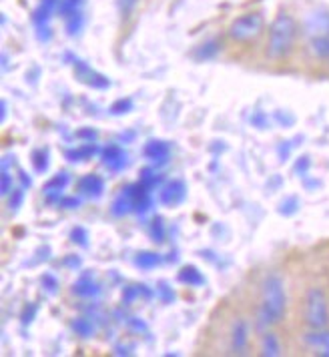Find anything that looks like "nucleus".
<instances>
[{
	"mask_svg": "<svg viewBox=\"0 0 329 357\" xmlns=\"http://www.w3.org/2000/svg\"><path fill=\"white\" fill-rule=\"evenodd\" d=\"M68 183H70V175H68L66 171H61V173H56L54 177L50 178V181H47V183H45V187H43L47 201H49V203H54V205H59V203H61V199L65 197L63 191L68 187Z\"/></svg>",
	"mask_w": 329,
	"mask_h": 357,
	"instance_id": "9d476101",
	"label": "nucleus"
},
{
	"mask_svg": "<svg viewBox=\"0 0 329 357\" xmlns=\"http://www.w3.org/2000/svg\"><path fill=\"white\" fill-rule=\"evenodd\" d=\"M36 311H38V305H36V303H29L26 307L22 309V313H20V321H22V325L33 324L34 317H36Z\"/></svg>",
	"mask_w": 329,
	"mask_h": 357,
	"instance_id": "58836bf2",
	"label": "nucleus"
},
{
	"mask_svg": "<svg viewBox=\"0 0 329 357\" xmlns=\"http://www.w3.org/2000/svg\"><path fill=\"white\" fill-rule=\"evenodd\" d=\"M139 297H141V287H139V285H129V287H125V291H123L121 303L127 307V305H132Z\"/></svg>",
	"mask_w": 329,
	"mask_h": 357,
	"instance_id": "72a5a7b5",
	"label": "nucleus"
},
{
	"mask_svg": "<svg viewBox=\"0 0 329 357\" xmlns=\"http://www.w3.org/2000/svg\"><path fill=\"white\" fill-rule=\"evenodd\" d=\"M22 203H24V187L13 189L10 195H8V209L10 211H18L22 207Z\"/></svg>",
	"mask_w": 329,
	"mask_h": 357,
	"instance_id": "473e14b6",
	"label": "nucleus"
},
{
	"mask_svg": "<svg viewBox=\"0 0 329 357\" xmlns=\"http://www.w3.org/2000/svg\"><path fill=\"white\" fill-rule=\"evenodd\" d=\"M77 189L84 197H89V199H100L102 193H105V181L99 175H95V173H89V175L79 178Z\"/></svg>",
	"mask_w": 329,
	"mask_h": 357,
	"instance_id": "ddd939ff",
	"label": "nucleus"
},
{
	"mask_svg": "<svg viewBox=\"0 0 329 357\" xmlns=\"http://www.w3.org/2000/svg\"><path fill=\"white\" fill-rule=\"evenodd\" d=\"M100 161L109 171L121 173V171H125L129 167V155L121 145L111 143V145H107L100 151Z\"/></svg>",
	"mask_w": 329,
	"mask_h": 357,
	"instance_id": "0eeeda50",
	"label": "nucleus"
},
{
	"mask_svg": "<svg viewBox=\"0 0 329 357\" xmlns=\"http://www.w3.org/2000/svg\"><path fill=\"white\" fill-rule=\"evenodd\" d=\"M309 169H312V157H309V155L299 157L296 161V165H293V173L301 178H305L309 175Z\"/></svg>",
	"mask_w": 329,
	"mask_h": 357,
	"instance_id": "7c9ffc66",
	"label": "nucleus"
},
{
	"mask_svg": "<svg viewBox=\"0 0 329 357\" xmlns=\"http://www.w3.org/2000/svg\"><path fill=\"white\" fill-rule=\"evenodd\" d=\"M132 345H116L115 356H132Z\"/></svg>",
	"mask_w": 329,
	"mask_h": 357,
	"instance_id": "09e8293b",
	"label": "nucleus"
},
{
	"mask_svg": "<svg viewBox=\"0 0 329 357\" xmlns=\"http://www.w3.org/2000/svg\"><path fill=\"white\" fill-rule=\"evenodd\" d=\"M303 187L307 189V191H315V189H319L321 187V181L319 178H309V175L303 178Z\"/></svg>",
	"mask_w": 329,
	"mask_h": 357,
	"instance_id": "de8ad7c7",
	"label": "nucleus"
},
{
	"mask_svg": "<svg viewBox=\"0 0 329 357\" xmlns=\"http://www.w3.org/2000/svg\"><path fill=\"white\" fill-rule=\"evenodd\" d=\"M247 345H249V329H247L245 319H239L233 325V331H231V351L237 354V356H243L247 351Z\"/></svg>",
	"mask_w": 329,
	"mask_h": 357,
	"instance_id": "4468645a",
	"label": "nucleus"
},
{
	"mask_svg": "<svg viewBox=\"0 0 329 357\" xmlns=\"http://www.w3.org/2000/svg\"><path fill=\"white\" fill-rule=\"evenodd\" d=\"M299 209H301V201H299L297 195H287L280 203V207H277L281 217H293V215L299 213Z\"/></svg>",
	"mask_w": 329,
	"mask_h": 357,
	"instance_id": "5701e85b",
	"label": "nucleus"
},
{
	"mask_svg": "<svg viewBox=\"0 0 329 357\" xmlns=\"http://www.w3.org/2000/svg\"><path fill=\"white\" fill-rule=\"evenodd\" d=\"M148 235L155 243H163L164 237H167V231H164V223L161 217H155L148 225Z\"/></svg>",
	"mask_w": 329,
	"mask_h": 357,
	"instance_id": "a878e982",
	"label": "nucleus"
},
{
	"mask_svg": "<svg viewBox=\"0 0 329 357\" xmlns=\"http://www.w3.org/2000/svg\"><path fill=\"white\" fill-rule=\"evenodd\" d=\"M40 281H43V287H45V291L49 293V295H56L59 293V279L52 275V273H45V275L40 277Z\"/></svg>",
	"mask_w": 329,
	"mask_h": 357,
	"instance_id": "c9c22d12",
	"label": "nucleus"
},
{
	"mask_svg": "<svg viewBox=\"0 0 329 357\" xmlns=\"http://www.w3.org/2000/svg\"><path fill=\"white\" fill-rule=\"evenodd\" d=\"M265 18L259 13H247L243 17L235 18L229 26V36L237 43H249L253 38H257L263 33Z\"/></svg>",
	"mask_w": 329,
	"mask_h": 357,
	"instance_id": "20e7f679",
	"label": "nucleus"
},
{
	"mask_svg": "<svg viewBox=\"0 0 329 357\" xmlns=\"http://www.w3.org/2000/svg\"><path fill=\"white\" fill-rule=\"evenodd\" d=\"M261 356L265 357L281 356L280 337H277L273 331H265L263 333V340H261Z\"/></svg>",
	"mask_w": 329,
	"mask_h": 357,
	"instance_id": "a211bd4d",
	"label": "nucleus"
},
{
	"mask_svg": "<svg viewBox=\"0 0 329 357\" xmlns=\"http://www.w3.org/2000/svg\"><path fill=\"white\" fill-rule=\"evenodd\" d=\"M303 34L307 38H317V36H329V10L328 8H315L309 10L303 22H301Z\"/></svg>",
	"mask_w": 329,
	"mask_h": 357,
	"instance_id": "39448f33",
	"label": "nucleus"
},
{
	"mask_svg": "<svg viewBox=\"0 0 329 357\" xmlns=\"http://www.w3.org/2000/svg\"><path fill=\"white\" fill-rule=\"evenodd\" d=\"M75 75H77V81H81L82 84L95 89V91H107L111 86V79L100 75L97 70H93L91 66L86 65L84 61H75Z\"/></svg>",
	"mask_w": 329,
	"mask_h": 357,
	"instance_id": "423d86ee",
	"label": "nucleus"
},
{
	"mask_svg": "<svg viewBox=\"0 0 329 357\" xmlns=\"http://www.w3.org/2000/svg\"><path fill=\"white\" fill-rule=\"evenodd\" d=\"M102 149H99L97 143H82L81 146H77V149H68L65 153V157L70 162H79V161H89V159H93L95 155H99Z\"/></svg>",
	"mask_w": 329,
	"mask_h": 357,
	"instance_id": "dca6fc26",
	"label": "nucleus"
},
{
	"mask_svg": "<svg viewBox=\"0 0 329 357\" xmlns=\"http://www.w3.org/2000/svg\"><path fill=\"white\" fill-rule=\"evenodd\" d=\"M18 178H20V183H22V187L24 189H29V187H33V178L29 177L24 171H18Z\"/></svg>",
	"mask_w": 329,
	"mask_h": 357,
	"instance_id": "8fccbe9b",
	"label": "nucleus"
},
{
	"mask_svg": "<svg viewBox=\"0 0 329 357\" xmlns=\"http://www.w3.org/2000/svg\"><path fill=\"white\" fill-rule=\"evenodd\" d=\"M303 324L309 329L329 327V301L321 287H312L303 299Z\"/></svg>",
	"mask_w": 329,
	"mask_h": 357,
	"instance_id": "7ed1b4c3",
	"label": "nucleus"
},
{
	"mask_svg": "<svg viewBox=\"0 0 329 357\" xmlns=\"http://www.w3.org/2000/svg\"><path fill=\"white\" fill-rule=\"evenodd\" d=\"M301 341L305 347L313 349L317 356L329 357V329H309L301 335Z\"/></svg>",
	"mask_w": 329,
	"mask_h": 357,
	"instance_id": "1a4fd4ad",
	"label": "nucleus"
},
{
	"mask_svg": "<svg viewBox=\"0 0 329 357\" xmlns=\"http://www.w3.org/2000/svg\"><path fill=\"white\" fill-rule=\"evenodd\" d=\"M143 155L145 159L155 165H164L171 157V145L163 139H151L147 145L143 146Z\"/></svg>",
	"mask_w": 329,
	"mask_h": 357,
	"instance_id": "9b49d317",
	"label": "nucleus"
},
{
	"mask_svg": "<svg viewBox=\"0 0 329 357\" xmlns=\"http://www.w3.org/2000/svg\"><path fill=\"white\" fill-rule=\"evenodd\" d=\"M297 33V20L287 13H280L273 18L271 26H269V34H267V56L271 61H283L287 59L293 47H296Z\"/></svg>",
	"mask_w": 329,
	"mask_h": 357,
	"instance_id": "f03ea898",
	"label": "nucleus"
},
{
	"mask_svg": "<svg viewBox=\"0 0 329 357\" xmlns=\"http://www.w3.org/2000/svg\"><path fill=\"white\" fill-rule=\"evenodd\" d=\"M177 279L187 287H203L207 283V277L203 275L195 265H183L177 273Z\"/></svg>",
	"mask_w": 329,
	"mask_h": 357,
	"instance_id": "2eb2a0df",
	"label": "nucleus"
},
{
	"mask_svg": "<svg viewBox=\"0 0 329 357\" xmlns=\"http://www.w3.org/2000/svg\"><path fill=\"white\" fill-rule=\"evenodd\" d=\"M31 162H33L36 173H47L50 167V153L49 149H36L31 155Z\"/></svg>",
	"mask_w": 329,
	"mask_h": 357,
	"instance_id": "4be33fe9",
	"label": "nucleus"
},
{
	"mask_svg": "<svg viewBox=\"0 0 329 357\" xmlns=\"http://www.w3.org/2000/svg\"><path fill=\"white\" fill-rule=\"evenodd\" d=\"M293 141H281L277 145V157H280V162H287L289 157H291V151H293Z\"/></svg>",
	"mask_w": 329,
	"mask_h": 357,
	"instance_id": "4c0bfd02",
	"label": "nucleus"
},
{
	"mask_svg": "<svg viewBox=\"0 0 329 357\" xmlns=\"http://www.w3.org/2000/svg\"><path fill=\"white\" fill-rule=\"evenodd\" d=\"M6 111H8V105H6V100H2V102H0V121H2V123L6 121Z\"/></svg>",
	"mask_w": 329,
	"mask_h": 357,
	"instance_id": "3c124183",
	"label": "nucleus"
},
{
	"mask_svg": "<svg viewBox=\"0 0 329 357\" xmlns=\"http://www.w3.org/2000/svg\"><path fill=\"white\" fill-rule=\"evenodd\" d=\"M68 239H70V243L79 245L81 249H86L89 247V231L84 227H72Z\"/></svg>",
	"mask_w": 329,
	"mask_h": 357,
	"instance_id": "c756f323",
	"label": "nucleus"
},
{
	"mask_svg": "<svg viewBox=\"0 0 329 357\" xmlns=\"http://www.w3.org/2000/svg\"><path fill=\"white\" fill-rule=\"evenodd\" d=\"M84 2H86V0H61V4H59V15L63 18L72 17L75 13L81 10Z\"/></svg>",
	"mask_w": 329,
	"mask_h": 357,
	"instance_id": "cd10ccee",
	"label": "nucleus"
},
{
	"mask_svg": "<svg viewBox=\"0 0 329 357\" xmlns=\"http://www.w3.org/2000/svg\"><path fill=\"white\" fill-rule=\"evenodd\" d=\"M61 265L66 267V269H79L82 265V259L79 255H66L65 259L61 261Z\"/></svg>",
	"mask_w": 329,
	"mask_h": 357,
	"instance_id": "49530a36",
	"label": "nucleus"
},
{
	"mask_svg": "<svg viewBox=\"0 0 329 357\" xmlns=\"http://www.w3.org/2000/svg\"><path fill=\"white\" fill-rule=\"evenodd\" d=\"M72 293L79 295L82 299H95L100 295L99 283L95 281L93 273H82L75 283H72Z\"/></svg>",
	"mask_w": 329,
	"mask_h": 357,
	"instance_id": "f8f14e48",
	"label": "nucleus"
},
{
	"mask_svg": "<svg viewBox=\"0 0 329 357\" xmlns=\"http://www.w3.org/2000/svg\"><path fill=\"white\" fill-rule=\"evenodd\" d=\"M161 255L159 253H153V251H141L137 257H135V265L139 267V269H143V271H151V269H155V267H159L161 265Z\"/></svg>",
	"mask_w": 329,
	"mask_h": 357,
	"instance_id": "aec40b11",
	"label": "nucleus"
},
{
	"mask_svg": "<svg viewBox=\"0 0 329 357\" xmlns=\"http://www.w3.org/2000/svg\"><path fill=\"white\" fill-rule=\"evenodd\" d=\"M65 20H66V34H68V36H77V34L82 31V26H84V15H82V10L75 13L72 17L65 18Z\"/></svg>",
	"mask_w": 329,
	"mask_h": 357,
	"instance_id": "bb28decb",
	"label": "nucleus"
},
{
	"mask_svg": "<svg viewBox=\"0 0 329 357\" xmlns=\"http://www.w3.org/2000/svg\"><path fill=\"white\" fill-rule=\"evenodd\" d=\"M82 205V201L79 197H68L65 195L61 199V203H59V207H63L66 211H75V209H79Z\"/></svg>",
	"mask_w": 329,
	"mask_h": 357,
	"instance_id": "ea45409f",
	"label": "nucleus"
},
{
	"mask_svg": "<svg viewBox=\"0 0 329 357\" xmlns=\"http://www.w3.org/2000/svg\"><path fill=\"white\" fill-rule=\"evenodd\" d=\"M273 119L280 123V127H283V129H289V127H293V125H296V114L289 113V111H283V109L275 111Z\"/></svg>",
	"mask_w": 329,
	"mask_h": 357,
	"instance_id": "f704fd0d",
	"label": "nucleus"
},
{
	"mask_svg": "<svg viewBox=\"0 0 329 357\" xmlns=\"http://www.w3.org/2000/svg\"><path fill=\"white\" fill-rule=\"evenodd\" d=\"M141 287V297H145V299H151L153 297V291L148 289L147 285H139Z\"/></svg>",
	"mask_w": 329,
	"mask_h": 357,
	"instance_id": "603ef678",
	"label": "nucleus"
},
{
	"mask_svg": "<svg viewBox=\"0 0 329 357\" xmlns=\"http://www.w3.org/2000/svg\"><path fill=\"white\" fill-rule=\"evenodd\" d=\"M137 2H139V0H118V10H121V15H123V17H129L132 10H135Z\"/></svg>",
	"mask_w": 329,
	"mask_h": 357,
	"instance_id": "a18cd8bd",
	"label": "nucleus"
},
{
	"mask_svg": "<svg viewBox=\"0 0 329 357\" xmlns=\"http://www.w3.org/2000/svg\"><path fill=\"white\" fill-rule=\"evenodd\" d=\"M261 309L257 315V329H267L271 325L280 324L287 311V293L285 283L277 273H269L261 285Z\"/></svg>",
	"mask_w": 329,
	"mask_h": 357,
	"instance_id": "f257e3e1",
	"label": "nucleus"
},
{
	"mask_svg": "<svg viewBox=\"0 0 329 357\" xmlns=\"http://www.w3.org/2000/svg\"><path fill=\"white\" fill-rule=\"evenodd\" d=\"M219 40H207V43H203L197 50H195V59L197 61H211L215 59L217 54H219Z\"/></svg>",
	"mask_w": 329,
	"mask_h": 357,
	"instance_id": "b1692460",
	"label": "nucleus"
},
{
	"mask_svg": "<svg viewBox=\"0 0 329 357\" xmlns=\"http://www.w3.org/2000/svg\"><path fill=\"white\" fill-rule=\"evenodd\" d=\"M127 327L132 333H145L147 331V324L141 317H127Z\"/></svg>",
	"mask_w": 329,
	"mask_h": 357,
	"instance_id": "a19ab883",
	"label": "nucleus"
},
{
	"mask_svg": "<svg viewBox=\"0 0 329 357\" xmlns=\"http://www.w3.org/2000/svg\"><path fill=\"white\" fill-rule=\"evenodd\" d=\"M251 125H255L257 129H267L269 119H267V114L261 113V111H255V114L251 116Z\"/></svg>",
	"mask_w": 329,
	"mask_h": 357,
	"instance_id": "37998d69",
	"label": "nucleus"
},
{
	"mask_svg": "<svg viewBox=\"0 0 329 357\" xmlns=\"http://www.w3.org/2000/svg\"><path fill=\"white\" fill-rule=\"evenodd\" d=\"M187 197V185L183 183L181 178L169 181L164 183L163 187L159 189V203L164 207H177L181 205Z\"/></svg>",
	"mask_w": 329,
	"mask_h": 357,
	"instance_id": "6e6552de",
	"label": "nucleus"
},
{
	"mask_svg": "<svg viewBox=\"0 0 329 357\" xmlns=\"http://www.w3.org/2000/svg\"><path fill=\"white\" fill-rule=\"evenodd\" d=\"M132 98H116L115 102L111 105V109H109V113L113 114V116H123V114L131 113L132 111Z\"/></svg>",
	"mask_w": 329,
	"mask_h": 357,
	"instance_id": "c85d7f7f",
	"label": "nucleus"
},
{
	"mask_svg": "<svg viewBox=\"0 0 329 357\" xmlns=\"http://www.w3.org/2000/svg\"><path fill=\"white\" fill-rule=\"evenodd\" d=\"M97 130L95 129H81L77 130V139H81L82 143H97Z\"/></svg>",
	"mask_w": 329,
	"mask_h": 357,
	"instance_id": "79ce46f5",
	"label": "nucleus"
},
{
	"mask_svg": "<svg viewBox=\"0 0 329 357\" xmlns=\"http://www.w3.org/2000/svg\"><path fill=\"white\" fill-rule=\"evenodd\" d=\"M8 68V54H2V70Z\"/></svg>",
	"mask_w": 329,
	"mask_h": 357,
	"instance_id": "864d4df0",
	"label": "nucleus"
},
{
	"mask_svg": "<svg viewBox=\"0 0 329 357\" xmlns=\"http://www.w3.org/2000/svg\"><path fill=\"white\" fill-rule=\"evenodd\" d=\"M139 181H141L145 187H148L151 191H155V189L163 183V175H161V173H157V171H153V169H143Z\"/></svg>",
	"mask_w": 329,
	"mask_h": 357,
	"instance_id": "393cba45",
	"label": "nucleus"
},
{
	"mask_svg": "<svg viewBox=\"0 0 329 357\" xmlns=\"http://www.w3.org/2000/svg\"><path fill=\"white\" fill-rule=\"evenodd\" d=\"M70 329H72L75 335H79L82 340H89V337H93L97 333V325L93 324L89 317H75L70 321Z\"/></svg>",
	"mask_w": 329,
	"mask_h": 357,
	"instance_id": "f3484780",
	"label": "nucleus"
},
{
	"mask_svg": "<svg viewBox=\"0 0 329 357\" xmlns=\"http://www.w3.org/2000/svg\"><path fill=\"white\" fill-rule=\"evenodd\" d=\"M15 189V178L8 173V169H2V185H0V193L2 197L10 195V191Z\"/></svg>",
	"mask_w": 329,
	"mask_h": 357,
	"instance_id": "e433bc0d",
	"label": "nucleus"
},
{
	"mask_svg": "<svg viewBox=\"0 0 329 357\" xmlns=\"http://www.w3.org/2000/svg\"><path fill=\"white\" fill-rule=\"evenodd\" d=\"M309 50L317 61H328L329 63V36L309 38Z\"/></svg>",
	"mask_w": 329,
	"mask_h": 357,
	"instance_id": "412c9836",
	"label": "nucleus"
},
{
	"mask_svg": "<svg viewBox=\"0 0 329 357\" xmlns=\"http://www.w3.org/2000/svg\"><path fill=\"white\" fill-rule=\"evenodd\" d=\"M36 38H38L40 43H49V40H52V31H50L49 24L36 26Z\"/></svg>",
	"mask_w": 329,
	"mask_h": 357,
	"instance_id": "c03bdc74",
	"label": "nucleus"
},
{
	"mask_svg": "<svg viewBox=\"0 0 329 357\" xmlns=\"http://www.w3.org/2000/svg\"><path fill=\"white\" fill-rule=\"evenodd\" d=\"M135 211V207H132V199L127 195V191L123 189L118 195L115 197V201H113V205H111V213L115 215V217H125L127 213Z\"/></svg>",
	"mask_w": 329,
	"mask_h": 357,
	"instance_id": "6ab92c4d",
	"label": "nucleus"
},
{
	"mask_svg": "<svg viewBox=\"0 0 329 357\" xmlns=\"http://www.w3.org/2000/svg\"><path fill=\"white\" fill-rule=\"evenodd\" d=\"M157 295H159V299H161L163 303H173V301L177 299L175 289H173L167 281H159V285H157Z\"/></svg>",
	"mask_w": 329,
	"mask_h": 357,
	"instance_id": "2f4dec72",
	"label": "nucleus"
}]
</instances>
